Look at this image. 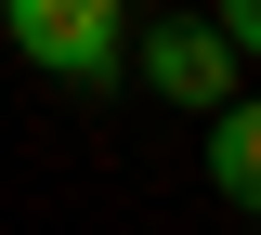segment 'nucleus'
Listing matches in <instances>:
<instances>
[{
  "label": "nucleus",
  "mask_w": 261,
  "mask_h": 235,
  "mask_svg": "<svg viewBox=\"0 0 261 235\" xmlns=\"http://www.w3.org/2000/svg\"><path fill=\"white\" fill-rule=\"evenodd\" d=\"M248 235H261V222H248Z\"/></svg>",
  "instance_id": "obj_5"
},
{
  "label": "nucleus",
  "mask_w": 261,
  "mask_h": 235,
  "mask_svg": "<svg viewBox=\"0 0 261 235\" xmlns=\"http://www.w3.org/2000/svg\"><path fill=\"white\" fill-rule=\"evenodd\" d=\"M130 53H144V92L196 105V118H222V105H235V53H222V27H209V13H183V27H144Z\"/></svg>",
  "instance_id": "obj_2"
},
{
  "label": "nucleus",
  "mask_w": 261,
  "mask_h": 235,
  "mask_svg": "<svg viewBox=\"0 0 261 235\" xmlns=\"http://www.w3.org/2000/svg\"><path fill=\"white\" fill-rule=\"evenodd\" d=\"M0 27H13V53H27L39 79H65V92H105V79L130 66V0H0Z\"/></svg>",
  "instance_id": "obj_1"
},
{
  "label": "nucleus",
  "mask_w": 261,
  "mask_h": 235,
  "mask_svg": "<svg viewBox=\"0 0 261 235\" xmlns=\"http://www.w3.org/2000/svg\"><path fill=\"white\" fill-rule=\"evenodd\" d=\"M209 183H222V209L261 222V92H235L222 118H209Z\"/></svg>",
  "instance_id": "obj_3"
},
{
  "label": "nucleus",
  "mask_w": 261,
  "mask_h": 235,
  "mask_svg": "<svg viewBox=\"0 0 261 235\" xmlns=\"http://www.w3.org/2000/svg\"><path fill=\"white\" fill-rule=\"evenodd\" d=\"M209 27H222V53H248V66H261V0H222Z\"/></svg>",
  "instance_id": "obj_4"
}]
</instances>
